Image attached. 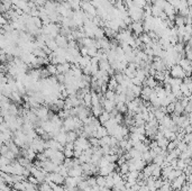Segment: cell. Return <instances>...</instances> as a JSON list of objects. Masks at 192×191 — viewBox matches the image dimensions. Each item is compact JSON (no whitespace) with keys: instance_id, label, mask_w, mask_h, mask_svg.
Wrapping results in <instances>:
<instances>
[{"instance_id":"cell-34","label":"cell","mask_w":192,"mask_h":191,"mask_svg":"<svg viewBox=\"0 0 192 191\" xmlns=\"http://www.w3.org/2000/svg\"><path fill=\"white\" fill-rule=\"evenodd\" d=\"M27 181H28V182H30V183H33V184H35V186H39V181L35 178L34 175H32V174L27 178Z\"/></svg>"},{"instance_id":"cell-20","label":"cell","mask_w":192,"mask_h":191,"mask_svg":"<svg viewBox=\"0 0 192 191\" xmlns=\"http://www.w3.org/2000/svg\"><path fill=\"white\" fill-rule=\"evenodd\" d=\"M130 90L133 91V93L135 94V97H141L143 88H141V86H133V87L130 88Z\"/></svg>"},{"instance_id":"cell-14","label":"cell","mask_w":192,"mask_h":191,"mask_svg":"<svg viewBox=\"0 0 192 191\" xmlns=\"http://www.w3.org/2000/svg\"><path fill=\"white\" fill-rule=\"evenodd\" d=\"M146 165H147V163H146L144 160H141V159L136 160V159H135V166H136V170H137V171H143L144 167Z\"/></svg>"},{"instance_id":"cell-19","label":"cell","mask_w":192,"mask_h":191,"mask_svg":"<svg viewBox=\"0 0 192 191\" xmlns=\"http://www.w3.org/2000/svg\"><path fill=\"white\" fill-rule=\"evenodd\" d=\"M118 84H119V83L117 82V80H116L115 78H111V79L109 80V82H108V90H114V91H116Z\"/></svg>"},{"instance_id":"cell-8","label":"cell","mask_w":192,"mask_h":191,"mask_svg":"<svg viewBox=\"0 0 192 191\" xmlns=\"http://www.w3.org/2000/svg\"><path fill=\"white\" fill-rule=\"evenodd\" d=\"M108 135V129L104 127V126H100V127L97 129V132H96V134H94V136L93 137H97V138H102L104 136H107Z\"/></svg>"},{"instance_id":"cell-3","label":"cell","mask_w":192,"mask_h":191,"mask_svg":"<svg viewBox=\"0 0 192 191\" xmlns=\"http://www.w3.org/2000/svg\"><path fill=\"white\" fill-rule=\"evenodd\" d=\"M156 165H157V164L153 163V164H147V165L144 167V170H143L141 172H143V174H144V177H145L146 180L153 175V171H154V169L156 167Z\"/></svg>"},{"instance_id":"cell-36","label":"cell","mask_w":192,"mask_h":191,"mask_svg":"<svg viewBox=\"0 0 192 191\" xmlns=\"http://www.w3.org/2000/svg\"><path fill=\"white\" fill-rule=\"evenodd\" d=\"M9 151V147L7 144H1V155H6V153Z\"/></svg>"},{"instance_id":"cell-30","label":"cell","mask_w":192,"mask_h":191,"mask_svg":"<svg viewBox=\"0 0 192 191\" xmlns=\"http://www.w3.org/2000/svg\"><path fill=\"white\" fill-rule=\"evenodd\" d=\"M64 155H65V159H73L74 157V150H64Z\"/></svg>"},{"instance_id":"cell-16","label":"cell","mask_w":192,"mask_h":191,"mask_svg":"<svg viewBox=\"0 0 192 191\" xmlns=\"http://www.w3.org/2000/svg\"><path fill=\"white\" fill-rule=\"evenodd\" d=\"M129 152V154H130V156H131V159H136V160H139V159H141V154L143 153L139 152L138 150H136L135 147H133L130 151H128Z\"/></svg>"},{"instance_id":"cell-9","label":"cell","mask_w":192,"mask_h":191,"mask_svg":"<svg viewBox=\"0 0 192 191\" xmlns=\"http://www.w3.org/2000/svg\"><path fill=\"white\" fill-rule=\"evenodd\" d=\"M103 111H104V109H103V107L101 105H99V106H92L91 107V114L93 115L94 117H97V118H99L100 115L102 114Z\"/></svg>"},{"instance_id":"cell-29","label":"cell","mask_w":192,"mask_h":191,"mask_svg":"<svg viewBox=\"0 0 192 191\" xmlns=\"http://www.w3.org/2000/svg\"><path fill=\"white\" fill-rule=\"evenodd\" d=\"M87 182L89 183L90 187H94V186H98V184H97V177H93V175H91V177H88V178H87Z\"/></svg>"},{"instance_id":"cell-4","label":"cell","mask_w":192,"mask_h":191,"mask_svg":"<svg viewBox=\"0 0 192 191\" xmlns=\"http://www.w3.org/2000/svg\"><path fill=\"white\" fill-rule=\"evenodd\" d=\"M154 91V89L150 88V87H144L143 88V91H141V98L144 100V101H150L151 100V94Z\"/></svg>"},{"instance_id":"cell-10","label":"cell","mask_w":192,"mask_h":191,"mask_svg":"<svg viewBox=\"0 0 192 191\" xmlns=\"http://www.w3.org/2000/svg\"><path fill=\"white\" fill-rule=\"evenodd\" d=\"M116 109L118 110L119 114H127L128 113V107H127V103H124V102H118L116 105Z\"/></svg>"},{"instance_id":"cell-11","label":"cell","mask_w":192,"mask_h":191,"mask_svg":"<svg viewBox=\"0 0 192 191\" xmlns=\"http://www.w3.org/2000/svg\"><path fill=\"white\" fill-rule=\"evenodd\" d=\"M110 118H111V115H110V113H108V111H106V110H104L102 114L100 115V117H99L98 119H99V121L101 123V125H103V124H104V123H107Z\"/></svg>"},{"instance_id":"cell-6","label":"cell","mask_w":192,"mask_h":191,"mask_svg":"<svg viewBox=\"0 0 192 191\" xmlns=\"http://www.w3.org/2000/svg\"><path fill=\"white\" fill-rule=\"evenodd\" d=\"M9 99L11 100V101L13 102V103H23V96L18 92V91H13V92H11V94L9 96Z\"/></svg>"},{"instance_id":"cell-2","label":"cell","mask_w":192,"mask_h":191,"mask_svg":"<svg viewBox=\"0 0 192 191\" xmlns=\"http://www.w3.org/2000/svg\"><path fill=\"white\" fill-rule=\"evenodd\" d=\"M184 182H185V175L182 174V175L178 177V178L172 182V188H173L174 190H180V189H182Z\"/></svg>"},{"instance_id":"cell-18","label":"cell","mask_w":192,"mask_h":191,"mask_svg":"<svg viewBox=\"0 0 192 191\" xmlns=\"http://www.w3.org/2000/svg\"><path fill=\"white\" fill-rule=\"evenodd\" d=\"M141 160H144L147 164H151V162L153 161V157H152L150 151H146V152H144L141 154Z\"/></svg>"},{"instance_id":"cell-15","label":"cell","mask_w":192,"mask_h":191,"mask_svg":"<svg viewBox=\"0 0 192 191\" xmlns=\"http://www.w3.org/2000/svg\"><path fill=\"white\" fill-rule=\"evenodd\" d=\"M146 82V87H150V88H152V89H155L156 87H157V82L155 81V79H154V76H148L147 78V80L145 81Z\"/></svg>"},{"instance_id":"cell-1","label":"cell","mask_w":192,"mask_h":191,"mask_svg":"<svg viewBox=\"0 0 192 191\" xmlns=\"http://www.w3.org/2000/svg\"><path fill=\"white\" fill-rule=\"evenodd\" d=\"M74 150H80V151H86V150H89L91 146V143H90L89 138H86V137H82L80 136L75 142H74Z\"/></svg>"},{"instance_id":"cell-26","label":"cell","mask_w":192,"mask_h":191,"mask_svg":"<svg viewBox=\"0 0 192 191\" xmlns=\"http://www.w3.org/2000/svg\"><path fill=\"white\" fill-rule=\"evenodd\" d=\"M97 184L99 187H106V177H102L100 174L97 175Z\"/></svg>"},{"instance_id":"cell-28","label":"cell","mask_w":192,"mask_h":191,"mask_svg":"<svg viewBox=\"0 0 192 191\" xmlns=\"http://www.w3.org/2000/svg\"><path fill=\"white\" fill-rule=\"evenodd\" d=\"M11 162H13V161H10L9 159H7L5 155H1V157H0V166L11 164Z\"/></svg>"},{"instance_id":"cell-22","label":"cell","mask_w":192,"mask_h":191,"mask_svg":"<svg viewBox=\"0 0 192 191\" xmlns=\"http://www.w3.org/2000/svg\"><path fill=\"white\" fill-rule=\"evenodd\" d=\"M119 172H120V174H121V175H124V174H128V173H129V165H128L127 162H126L125 164L119 165Z\"/></svg>"},{"instance_id":"cell-35","label":"cell","mask_w":192,"mask_h":191,"mask_svg":"<svg viewBox=\"0 0 192 191\" xmlns=\"http://www.w3.org/2000/svg\"><path fill=\"white\" fill-rule=\"evenodd\" d=\"M47 71L50 72V74H55L57 72V66H55V65H49L47 66Z\"/></svg>"},{"instance_id":"cell-7","label":"cell","mask_w":192,"mask_h":191,"mask_svg":"<svg viewBox=\"0 0 192 191\" xmlns=\"http://www.w3.org/2000/svg\"><path fill=\"white\" fill-rule=\"evenodd\" d=\"M79 182H77V178H73V177H67L65 178V182H64V186L65 187H69V188H74V187H77Z\"/></svg>"},{"instance_id":"cell-24","label":"cell","mask_w":192,"mask_h":191,"mask_svg":"<svg viewBox=\"0 0 192 191\" xmlns=\"http://www.w3.org/2000/svg\"><path fill=\"white\" fill-rule=\"evenodd\" d=\"M110 142H111V136L107 135L102 138H100V146H104V145H109L110 146Z\"/></svg>"},{"instance_id":"cell-33","label":"cell","mask_w":192,"mask_h":191,"mask_svg":"<svg viewBox=\"0 0 192 191\" xmlns=\"http://www.w3.org/2000/svg\"><path fill=\"white\" fill-rule=\"evenodd\" d=\"M172 76H175V78H180V76H183V73H182V70L179 69V67H175L174 70H172Z\"/></svg>"},{"instance_id":"cell-17","label":"cell","mask_w":192,"mask_h":191,"mask_svg":"<svg viewBox=\"0 0 192 191\" xmlns=\"http://www.w3.org/2000/svg\"><path fill=\"white\" fill-rule=\"evenodd\" d=\"M17 161H18V162H19V163H20L23 166H25V167H27L29 164H32V163H33L29 159L24 157V156H18V157H17Z\"/></svg>"},{"instance_id":"cell-13","label":"cell","mask_w":192,"mask_h":191,"mask_svg":"<svg viewBox=\"0 0 192 191\" xmlns=\"http://www.w3.org/2000/svg\"><path fill=\"white\" fill-rule=\"evenodd\" d=\"M106 187H108L111 190L115 187V180H114V177H113V173L109 174L108 177H106Z\"/></svg>"},{"instance_id":"cell-40","label":"cell","mask_w":192,"mask_h":191,"mask_svg":"<svg viewBox=\"0 0 192 191\" xmlns=\"http://www.w3.org/2000/svg\"><path fill=\"white\" fill-rule=\"evenodd\" d=\"M0 191H13V189H11L10 186H9V187H7L6 189H0Z\"/></svg>"},{"instance_id":"cell-25","label":"cell","mask_w":192,"mask_h":191,"mask_svg":"<svg viewBox=\"0 0 192 191\" xmlns=\"http://www.w3.org/2000/svg\"><path fill=\"white\" fill-rule=\"evenodd\" d=\"M89 187L90 186H89V183L87 182V180H83V181H81V182L77 184V188H79L80 191H86Z\"/></svg>"},{"instance_id":"cell-23","label":"cell","mask_w":192,"mask_h":191,"mask_svg":"<svg viewBox=\"0 0 192 191\" xmlns=\"http://www.w3.org/2000/svg\"><path fill=\"white\" fill-rule=\"evenodd\" d=\"M13 188L15 190H18V191H26V187H25L24 181H23V182H16V183H13Z\"/></svg>"},{"instance_id":"cell-37","label":"cell","mask_w":192,"mask_h":191,"mask_svg":"<svg viewBox=\"0 0 192 191\" xmlns=\"http://www.w3.org/2000/svg\"><path fill=\"white\" fill-rule=\"evenodd\" d=\"M131 82H133L134 86H141V84H143V82H141L138 78H136V76L131 79Z\"/></svg>"},{"instance_id":"cell-38","label":"cell","mask_w":192,"mask_h":191,"mask_svg":"<svg viewBox=\"0 0 192 191\" xmlns=\"http://www.w3.org/2000/svg\"><path fill=\"white\" fill-rule=\"evenodd\" d=\"M74 143H71V142H67L66 144H65V148L66 150H74Z\"/></svg>"},{"instance_id":"cell-32","label":"cell","mask_w":192,"mask_h":191,"mask_svg":"<svg viewBox=\"0 0 192 191\" xmlns=\"http://www.w3.org/2000/svg\"><path fill=\"white\" fill-rule=\"evenodd\" d=\"M36 160H38V161H40V162H45V161H47V160H50V159L45 155V153L42 152V153H37Z\"/></svg>"},{"instance_id":"cell-5","label":"cell","mask_w":192,"mask_h":191,"mask_svg":"<svg viewBox=\"0 0 192 191\" xmlns=\"http://www.w3.org/2000/svg\"><path fill=\"white\" fill-rule=\"evenodd\" d=\"M116 105H117V103H116L115 101L106 99V100H104V102H103L101 106H102L103 109H104L106 111H108V113H111L113 110H115V109H116Z\"/></svg>"},{"instance_id":"cell-12","label":"cell","mask_w":192,"mask_h":191,"mask_svg":"<svg viewBox=\"0 0 192 191\" xmlns=\"http://www.w3.org/2000/svg\"><path fill=\"white\" fill-rule=\"evenodd\" d=\"M77 138H79V135H77V130H71V132H67V142L74 143Z\"/></svg>"},{"instance_id":"cell-21","label":"cell","mask_w":192,"mask_h":191,"mask_svg":"<svg viewBox=\"0 0 192 191\" xmlns=\"http://www.w3.org/2000/svg\"><path fill=\"white\" fill-rule=\"evenodd\" d=\"M116 91L114 90H108L106 93H104V97H106V99H108V100H113V101H115V98H116Z\"/></svg>"},{"instance_id":"cell-27","label":"cell","mask_w":192,"mask_h":191,"mask_svg":"<svg viewBox=\"0 0 192 191\" xmlns=\"http://www.w3.org/2000/svg\"><path fill=\"white\" fill-rule=\"evenodd\" d=\"M0 170H1V172H6V173H9V174H13V165L11 164L0 166Z\"/></svg>"},{"instance_id":"cell-31","label":"cell","mask_w":192,"mask_h":191,"mask_svg":"<svg viewBox=\"0 0 192 191\" xmlns=\"http://www.w3.org/2000/svg\"><path fill=\"white\" fill-rule=\"evenodd\" d=\"M89 140L90 143H91V146H94V147L100 146V140L99 138H97V137H90Z\"/></svg>"},{"instance_id":"cell-39","label":"cell","mask_w":192,"mask_h":191,"mask_svg":"<svg viewBox=\"0 0 192 191\" xmlns=\"http://www.w3.org/2000/svg\"><path fill=\"white\" fill-rule=\"evenodd\" d=\"M83 151H80V150H74V157L75 159H80V156L82 155Z\"/></svg>"},{"instance_id":"cell-41","label":"cell","mask_w":192,"mask_h":191,"mask_svg":"<svg viewBox=\"0 0 192 191\" xmlns=\"http://www.w3.org/2000/svg\"><path fill=\"white\" fill-rule=\"evenodd\" d=\"M125 191H135V190H134L133 188H129V189H126V190H125Z\"/></svg>"}]
</instances>
